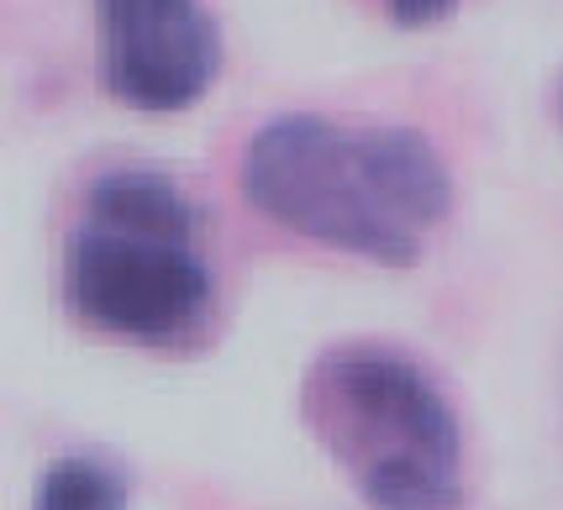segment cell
<instances>
[{
	"label": "cell",
	"mask_w": 563,
	"mask_h": 510,
	"mask_svg": "<svg viewBox=\"0 0 563 510\" xmlns=\"http://www.w3.org/2000/svg\"><path fill=\"white\" fill-rule=\"evenodd\" d=\"M247 200L295 237L411 268L453 211V174L417 126L274 117L243 153Z\"/></svg>",
	"instance_id": "6da1fadb"
},
{
	"label": "cell",
	"mask_w": 563,
	"mask_h": 510,
	"mask_svg": "<svg viewBox=\"0 0 563 510\" xmlns=\"http://www.w3.org/2000/svg\"><path fill=\"white\" fill-rule=\"evenodd\" d=\"M100 79L111 100L147 117L190 111L221 74L211 0H96Z\"/></svg>",
	"instance_id": "277c9868"
},
{
	"label": "cell",
	"mask_w": 563,
	"mask_h": 510,
	"mask_svg": "<svg viewBox=\"0 0 563 510\" xmlns=\"http://www.w3.org/2000/svg\"><path fill=\"white\" fill-rule=\"evenodd\" d=\"M453 5H459V0H385V11H390L395 26H438Z\"/></svg>",
	"instance_id": "8992f818"
},
{
	"label": "cell",
	"mask_w": 563,
	"mask_h": 510,
	"mask_svg": "<svg viewBox=\"0 0 563 510\" xmlns=\"http://www.w3.org/2000/svg\"><path fill=\"white\" fill-rule=\"evenodd\" d=\"M64 300L100 337L196 353L217 321L196 200L158 169L100 174L64 247Z\"/></svg>",
	"instance_id": "7a4b0ae2"
},
{
	"label": "cell",
	"mask_w": 563,
	"mask_h": 510,
	"mask_svg": "<svg viewBox=\"0 0 563 510\" xmlns=\"http://www.w3.org/2000/svg\"><path fill=\"white\" fill-rule=\"evenodd\" d=\"M300 421L368 510H464V421L385 342H332L300 379Z\"/></svg>",
	"instance_id": "3957f363"
},
{
	"label": "cell",
	"mask_w": 563,
	"mask_h": 510,
	"mask_svg": "<svg viewBox=\"0 0 563 510\" xmlns=\"http://www.w3.org/2000/svg\"><path fill=\"white\" fill-rule=\"evenodd\" d=\"M132 485L111 458L100 453H64L37 479L32 510H126Z\"/></svg>",
	"instance_id": "5b68a950"
},
{
	"label": "cell",
	"mask_w": 563,
	"mask_h": 510,
	"mask_svg": "<svg viewBox=\"0 0 563 510\" xmlns=\"http://www.w3.org/2000/svg\"><path fill=\"white\" fill-rule=\"evenodd\" d=\"M559 126H563V85H559Z\"/></svg>",
	"instance_id": "52a82bcc"
}]
</instances>
